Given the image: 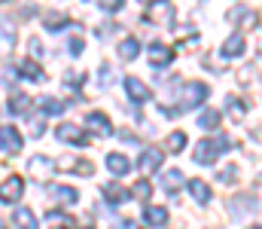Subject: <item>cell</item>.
I'll use <instances>...</instances> for the list:
<instances>
[{"mask_svg":"<svg viewBox=\"0 0 262 229\" xmlns=\"http://www.w3.org/2000/svg\"><path fill=\"white\" fill-rule=\"evenodd\" d=\"M98 3H101V9H107V12H119L125 0H98Z\"/></svg>","mask_w":262,"mask_h":229,"instance_id":"32","label":"cell"},{"mask_svg":"<svg viewBox=\"0 0 262 229\" xmlns=\"http://www.w3.org/2000/svg\"><path fill=\"white\" fill-rule=\"evenodd\" d=\"M128 196H131V190H125L122 183H107V186H104V199H107V202H113V205L125 202Z\"/></svg>","mask_w":262,"mask_h":229,"instance_id":"16","label":"cell"},{"mask_svg":"<svg viewBox=\"0 0 262 229\" xmlns=\"http://www.w3.org/2000/svg\"><path fill=\"white\" fill-rule=\"evenodd\" d=\"M156 3H159V6L149 9V18L159 22V25H165V28H171V25H174V6H171L168 0H156Z\"/></svg>","mask_w":262,"mask_h":229,"instance_id":"8","label":"cell"},{"mask_svg":"<svg viewBox=\"0 0 262 229\" xmlns=\"http://www.w3.org/2000/svg\"><path fill=\"white\" fill-rule=\"evenodd\" d=\"M49 226L52 229H73V217H67V214H55V211H49Z\"/></svg>","mask_w":262,"mask_h":229,"instance_id":"27","label":"cell"},{"mask_svg":"<svg viewBox=\"0 0 262 229\" xmlns=\"http://www.w3.org/2000/svg\"><path fill=\"white\" fill-rule=\"evenodd\" d=\"M125 92H128V98L134 101V104H146V101L152 98V95H149V89H146L137 76H128V79H125Z\"/></svg>","mask_w":262,"mask_h":229,"instance_id":"9","label":"cell"},{"mask_svg":"<svg viewBox=\"0 0 262 229\" xmlns=\"http://www.w3.org/2000/svg\"><path fill=\"white\" fill-rule=\"evenodd\" d=\"M28 168H31V174H34V177H40V180H46V177L52 174V168H55V165H52V162H49L46 156H34V159L28 162Z\"/></svg>","mask_w":262,"mask_h":229,"instance_id":"14","label":"cell"},{"mask_svg":"<svg viewBox=\"0 0 262 229\" xmlns=\"http://www.w3.org/2000/svg\"><path fill=\"white\" fill-rule=\"evenodd\" d=\"M143 220H146L149 226H168V211H165V208H159V205H156V208L149 205V208L143 211Z\"/></svg>","mask_w":262,"mask_h":229,"instance_id":"18","label":"cell"},{"mask_svg":"<svg viewBox=\"0 0 262 229\" xmlns=\"http://www.w3.org/2000/svg\"><path fill=\"white\" fill-rule=\"evenodd\" d=\"M21 193H25V183H21L18 174H9L6 180H0V202L15 205V202L21 199Z\"/></svg>","mask_w":262,"mask_h":229,"instance_id":"2","label":"cell"},{"mask_svg":"<svg viewBox=\"0 0 262 229\" xmlns=\"http://www.w3.org/2000/svg\"><path fill=\"white\" fill-rule=\"evenodd\" d=\"M189 196L195 199L198 205H207L210 202V186L204 180H189Z\"/></svg>","mask_w":262,"mask_h":229,"instance_id":"20","label":"cell"},{"mask_svg":"<svg viewBox=\"0 0 262 229\" xmlns=\"http://www.w3.org/2000/svg\"><path fill=\"white\" fill-rule=\"evenodd\" d=\"M0 150L9 153V156L21 153V135L12 126H0Z\"/></svg>","mask_w":262,"mask_h":229,"instance_id":"5","label":"cell"},{"mask_svg":"<svg viewBox=\"0 0 262 229\" xmlns=\"http://www.w3.org/2000/svg\"><path fill=\"white\" fill-rule=\"evenodd\" d=\"M137 55H140V43H137L134 37H128V40L119 43V58H122V61H134Z\"/></svg>","mask_w":262,"mask_h":229,"instance_id":"22","label":"cell"},{"mask_svg":"<svg viewBox=\"0 0 262 229\" xmlns=\"http://www.w3.org/2000/svg\"><path fill=\"white\" fill-rule=\"evenodd\" d=\"M0 226H3V217H0Z\"/></svg>","mask_w":262,"mask_h":229,"instance_id":"38","label":"cell"},{"mask_svg":"<svg viewBox=\"0 0 262 229\" xmlns=\"http://www.w3.org/2000/svg\"><path fill=\"white\" fill-rule=\"evenodd\" d=\"M55 138L58 141H67V144H73V147H85V132L79 129V126H73V122H61L58 129H55Z\"/></svg>","mask_w":262,"mask_h":229,"instance_id":"3","label":"cell"},{"mask_svg":"<svg viewBox=\"0 0 262 229\" xmlns=\"http://www.w3.org/2000/svg\"><path fill=\"white\" fill-rule=\"evenodd\" d=\"M15 46V28L9 18H0V55H9Z\"/></svg>","mask_w":262,"mask_h":229,"instance_id":"10","label":"cell"},{"mask_svg":"<svg viewBox=\"0 0 262 229\" xmlns=\"http://www.w3.org/2000/svg\"><path fill=\"white\" fill-rule=\"evenodd\" d=\"M229 18H232V25H238V28H256V12L253 9H247V6H238V9H232L229 12Z\"/></svg>","mask_w":262,"mask_h":229,"instance_id":"11","label":"cell"},{"mask_svg":"<svg viewBox=\"0 0 262 229\" xmlns=\"http://www.w3.org/2000/svg\"><path fill=\"white\" fill-rule=\"evenodd\" d=\"M31 110V98L25 95V92H9V113H15V116H25Z\"/></svg>","mask_w":262,"mask_h":229,"instance_id":"13","label":"cell"},{"mask_svg":"<svg viewBox=\"0 0 262 229\" xmlns=\"http://www.w3.org/2000/svg\"><path fill=\"white\" fill-rule=\"evenodd\" d=\"M31 132L34 135H43V119H31Z\"/></svg>","mask_w":262,"mask_h":229,"instance_id":"36","label":"cell"},{"mask_svg":"<svg viewBox=\"0 0 262 229\" xmlns=\"http://www.w3.org/2000/svg\"><path fill=\"white\" fill-rule=\"evenodd\" d=\"M253 229H262V226H253Z\"/></svg>","mask_w":262,"mask_h":229,"instance_id":"40","label":"cell"},{"mask_svg":"<svg viewBox=\"0 0 262 229\" xmlns=\"http://www.w3.org/2000/svg\"><path fill=\"white\" fill-rule=\"evenodd\" d=\"M226 107H229V110H235V116H238V119L247 113V104H244L241 98H226Z\"/></svg>","mask_w":262,"mask_h":229,"instance_id":"31","label":"cell"},{"mask_svg":"<svg viewBox=\"0 0 262 229\" xmlns=\"http://www.w3.org/2000/svg\"><path fill=\"white\" fill-rule=\"evenodd\" d=\"M52 196H55L58 202H64V205H70V202H76V199H79V193H76V190H70V186H52Z\"/></svg>","mask_w":262,"mask_h":229,"instance_id":"29","label":"cell"},{"mask_svg":"<svg viewBox=\"0 0 262 229\" xmlns=\"http://www.w3.org/2000/svg\"><path fill=\"white\" fill-rule=\"evenodd\" d=\"M85 129H92L98 138H110L113 135V126H110V119L104 113H89L85 116Z\"/></svg>","mask_w":262,"mask_h":229,"instance_id":"7","label":"cell"},{"mask_svg":"<svg viewBox=\"0 0 262 229\" xmlns=\"http://www.w3.org/2000/svg\"><path fill=\"white\" fill-rule=\"evenodd\" d=\"M55 168L58 171H73V174H95V165H89V162H82V159H73V156H64V159H58L55 162Z\"/></svg>","mask_w":262,"mask_h":229,"instance_id":"6","label":"cell"},{"mask_svg":"<svg viewBox=\"0 0 262 229\" xmlns=\"http://www.w3.org/2000/svg\"><path fill=\"white\" fill-rule=\"evenodd\" d=\"M220 180H223V183L238 180V168H223V171H220Z\"/></svg>","mask_w":262,"mask_h":229,"instance_id":"34","label":"cell"},{"mask_svg":"<svg viewBox=\"0 0 262 229\" xmlns=\"http://www.w3.org/2000/svg\"><path fill=\"white\" fill-rule=\"evenodd\" d=\"M149 193H152V183H149V180H137V183L131 186V196H134L137 202H146Z\"/></svg>","mask_w":262,"mask_h":229,"instance_id":"28","label":"cell"},{"mask_svg":"<svg viewBox=\"0 0 262 229\" xmlns=\"http://www.w3.org/2000/svg\"><path fill=\"white\" fill-rule=\"evenodd\" d=\"M82 79H85V76H82V74H73V71H70V74H64L67 86H82Z\"/></svg>","mask_w":262,"mask_h":229,"instance_id":"35","label":"cell"},{"mask_svg":"<svg viewBox=\"0 0 262 229\" xmlns=\"http://www.w3.org/2000/svg\"><path fill=\"white\" fill-rule=\"evenodd\" d=\"M149 61H152V71H165L174 61V49L165 46V43H152L149 46Z\"/></svg>","mask_w":262,"mask_h":229,"instance_id":"4","label":"cell"},{"mask_svg":"<svg viewBox=\"0 0 262 229\" xmlns=\"http://www.w3.org/2000/svg\"><path fill=\"white\" fill-rule=\"evenodd\" d=\"M229 147H232L229 138H220V135H216V138H204L195 147V162L198 165H213V159L223 150H229Z\"/></svg>","mask_w":262,"mask_h":229,"instance_id":"1","label":"cell"},{"mask_svg":"<svg viewBox=\"0 0 262 229\" xmlns=\"http://www.w3.org/2000/svg\"><path fill=\"white\" fill-rule=\"evenodd\" d=\"M43 25H46L49 31H61V28H67V25H70V18H67L64 12H49V15L43 18Z\"/></svg>","mask_w":262,"mask_h":229,"instance_id":"25","label":"cell"},{"mask_svg":"<svg viewBox=\"0 0 262 229\" xmlns=\"http://www.w3.org/2000/svg\"><path fill=\"white\" fill-rule=\"evenodd\" d=\"M140 3H149V0H140Z\"/></svg>","mask_w":262,"mask_h":229,"instance_id":"39","label":"cell"},{"mask_svg":"<svg viewBox=\"0 0 262 229\" xmlns=\"http://www.w3.org/2000/svg\"><path fill=\"white\" fill-rule=\"evenodd\" d=\"M12 223L18 229H37V217H34V211L18 208V211H12Z\"/></svg>","mask_w":262,"mask_h":229,"instance_id":"19","label":"cell"},{"mask_svg":"<svg viewBox=\"0 0 262 229\" xmlns=\"http://www.w3.org/2000/svg\"><path fill=\"white\" fill-rule=\"evenodd\" d=\"M226 58H238V55H244L247 52V43H244V37H238V34H232L226 43H223V49H220Z\"/></svg>","mask_w":262,"mask_h":229,"instance_id":"12","label":"cell"},{"mask_svg":"<svg viewBox=\"0 0 262 229\" xmlns=\"http://www.w3.org/2000/svg\"><path fill=\"white\" fill-rule=\"evenodd\" d=\"M67 49H70V55H82V37H70Z\"/></svg>","mask_w":262,"mask_h":229,"instance_id":"33","label":"cell"},{"mask_svg":"<svg viewBox=\"0 0 262 229\" xmlns=\"http://www.w3.org/2000/svg\"><path fill=\"white\" fill-rule=\"evenodd\" d=\"M40 110H46L49 116H55V113L64 110V101H58V98H40Z\"/></svg>","mask_w":262,"mask_h":229,"instance_id":"30","label":"cell"},{"mask_svg":"<svg viewBox=\"0 0 262 229\" xmlns=\"http://www.w3.org/2000/svg\"><path fill=\"white\" fill-rule=\"evenodd\" d=\"M15 71L25 76V79H34V82H40V79H43L40 65H34V61H18V65H15Z\"/></svg>","mask_w":262,"mask_h":229,"instance_id":"23","label":"cell"},{"mask_svg":"<svg viewBox=\"0 0 262 229\" xmlns=\"http://www.w3.org/2000/svg\"><path fill=\"white\" fill-rule=\"evenodd\" d=\"M119 229H140V226H137V223H128V220H125V223H122Z\"/></svg>","mask_w":262,"mask_h":229,"instance_id":"37","label":"cell"},{"mask_svg":"<svg viewBox=\"0 0 262 229\" xmlns=\"http://www.w3.org/2000/svg\"><path fill=\"white\" fill-rule=\"evenodd\" d=\"M183 180H186L183 171H180V168H171V171L162 174V190H165V193H177V186H183Z\"/></svg>","mask_w":262,"mask_h":229,"instance_id":"15","label":"cell"},{"mask_svg":"<svg viewBox=\"0 0 262 229\" xmlns=\"http://www.w3.org/2000/svg\"><path fill=\"white\" fill-rule=\"evenodd\" d=\"M220 122H223V113H220V110H204V113L198 116V126H201V129H216Z\"/></svg>","mask_w":262,"mask_h":229,"instance_id":"26","label":"cell"},{"mask_svg":"<svg viewBox=\"0 0 262 229\" xmlns=\"http://www.w3.org/2000/svg\"><path fill=\"white\" fill-rule=\"evenodd\" d=\"M107 168H110L113 174H128L131 162L122 156V153H107Z\"/></svg>","mask_w":262,"mask_h":229,"instance_id":"17","label":"cell"},{"mask_svg":"<svg viewBox=\"0 0 262 229\" xmlns=\"http://www.w3.org/2000/svg\"><path fill=\"white\" fill-rule=\"evenodd\" d=\"M159 165H162V153L159 150L149 147V150L140 153V168H143V171H159Z\"/></svg>","mask_w":262,"mask_h":229,"instance_id":"21","label":"cell"},{"mask_svg":"<svg viewBox=\"0 0 262 229\" xmlns=\"http://www.w3.org/2000/svg\"><path fill=\"white\" fill-rule=\"evenodd\" d=\"M165 150H171V153L186 150V135H183V132H171V135L165 138Z\"/></svg>","mask_w":262,"mask_h":229,"instance_id":"24","label":"cell"}]
</instances>
